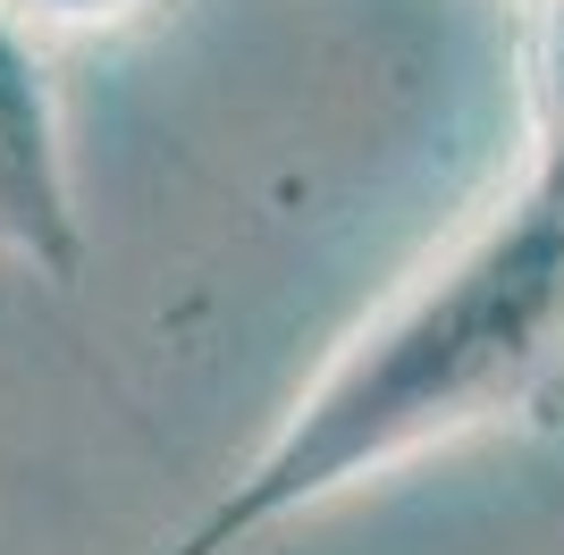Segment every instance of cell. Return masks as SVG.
Returning <instances> with one entry per match:
<instances>
[{
    "label": "cell",
    "instance_id": "6da1fadb",
    "mask_svg": "<svg viewBox=\"0 0 564 555\" xmlns=\"http://www.w3.org/2000/svg\"><path fill=\"white\" fill-rule=\"evenodd\" d=\"M564 388V135L522 185L329 353L286 421L161 555H236L346 488L540 413Z\"/></svg>",
    "mask_w": 564,
    "mask_h": 555
},
{
    "label": "cell",
    "instance_id": "7a4b0ae2",
    "mask_svg": "<svg viewBox=\"0 0 564 555\" xmlns=\"http://www.w3.org/2000/svg\"><path fill=\"white\" fill-rule=\"evenodd\" d=\"M0 261L34 278L85 270V219L68 185V143H59V92L34 34L0 0Z\"/></svg>",
    "mask_w": 564,
    "mask_h": 555
},
{
    "label": "cell",
    "instance_id": "3957f363",
    "mask_svg": "<svg viewBox=\"0 0 564 555\" xmlns=\"http://www.w3.org/2000/svg\"><path fill=\"white\" fill-rule=\"evenodd\" d=\"M531 135H564V0H531Z\"/></svg>",
    "mask_w": 564,
    "mask_h": 555
}]
</instances>
